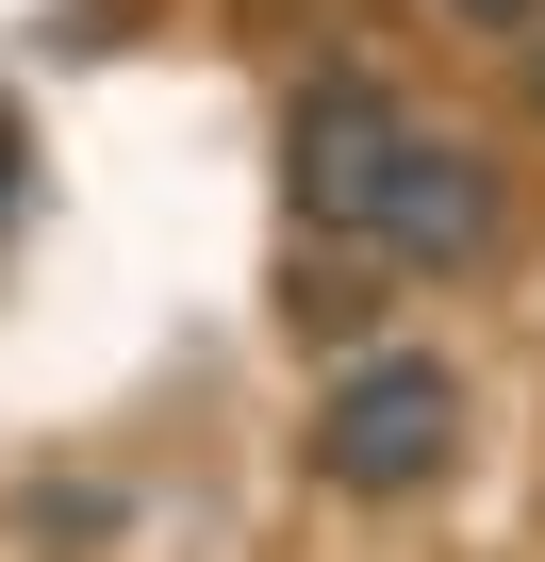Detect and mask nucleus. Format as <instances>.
<instances>
[{
	"instance_id": "f257e3e1",
	"label": "nucleus",
	"mask_w": 545,
	"mask_h": 562,
	"mask_svg": "<svg viewBox=\"0 0 545 562\" xmlns=\"http://www.w3.org/2000/svg\"><path fill=\"white\" fill-rule=\"evenodd\" d=\"M446 447H463V381H446L430 348H348V381L315 397V480H331V496H364V513L430 496V480H446Z\"/></svg>"
},
{
	"instance_id": "f03ea898",
	"label": "nucleus",
	"mask_w": 545,
	"mask_h": 562,
	"mask_svg": "<svg viewBox=\"0 0 545 562\" xmlns=\"http://www.w3.org/2000/svg\"><path fill=\"white\" fill-rule=\"evenodd\" d=\"M364 248H381V265H413V281L496 265V248H512V166H496V149H463V133H413V149L381 166V199H364Z\"/></svg>"
},
{
	"instance_id": "7ed1b4c3",
	"label": "nucleus",
	"mask_w": 545,
	"mask_h": 562,
	"mask_svg": "<svg viewBox=\"0 0 545 562\" xmlns=\"http://www.w3.org/2000/svg\"><path fill=\"white\" fill-rule=\"evenodd\" d=\"M413 149V100L397 83H364V67H331V83H298V116H282V182H298V215L315 232H348L364 248V199H381V166Z\"/></svg>"
},
{
	"instance_id": "20e7f679",
	"label": "nucleus",
	"mask_w": 545,
	"mask_h": 562,
	"mask_svg": "<svg viewBox=\"0 0 545 562\" xmlns=\"http://www.w3.org/2000/svg\"><path fill=\"white\" fill-rule=\"evenodd\" d=\"M446 34H545V0H446Z\"/></svg>"
},
{
	"instance_id": "39448f33",
	"label": "nucleus",
	"mask_w": 545,
	"mask_h": 562,
	"mask_svg": "<svg viewBox=\"0 0 545 562\" xmlns=\"http://www.w3.org/2000/svg\"><path fill=\"white\" fill-rule=\"evenodd\" d=\"M0 199H18V116H0Z\"/></svg>"
},
{
	"instance_id": "423d86ee",
	"label": "nucleus",
	"mask_w": 545,
	"mask_h": 562,
	"mask_svg": "<svg viewBox=\"0 0 545 562\" xmlns=\"http://www.w3.org/2000/svg\"><path fill=\"white\" fill-rule=\"evenodd\" d=\"M529 116H545V50H529Z\"/></svg>"
}]
</instances>
